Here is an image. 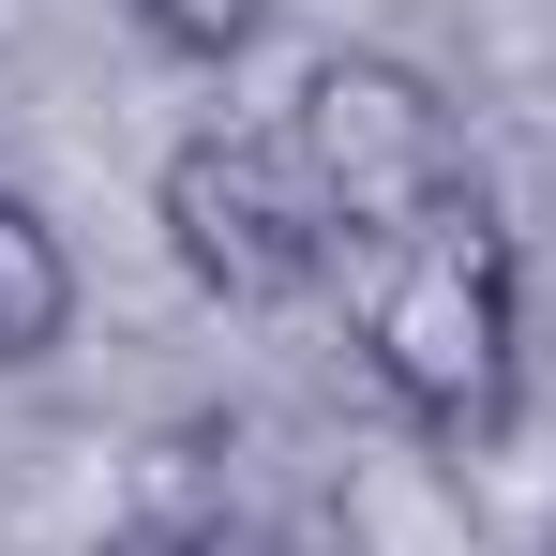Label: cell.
Here are the masks:
<instances>
[{
  "label": "cell",
  "instance_id": "cell-3",
  "mask_svg": "<svg viewBox=\"0 0 556 556\" xmlns=\"http://www.w3.org/2000/svg\"><path fill=\"white\" fill-rule=\"evenodd\" d=\"M151 226H166L181 286H211L226 316H271L301 286H331V256H346L316 181H301V151H286V121H195L151 166Z\"/></svg>",
  "mask_w": 556,
  "mask_h": 556
},
{
  "label": "cell",
  "instance_id": "cell-1",
  "mask_svg": "<svg viewBox=\"0 0 556 556\" xmlns=\"http://www.w3.org/2000/svg\"><path fill=\"white\" fill-rule=\"evenodd\" d=\"M362 376L391 406V437H437V452L511 437V406H527V256L481 195L362 271Z\"/></svg>",
  "mask_w": 556,
  "mask_h": 556
},
{
  "label": "cell",
  "instance_id": "cell-8",
  "mask_svg": "<svg viewBox=\"0 0 556 556\" xmlns=\"http://www.w3.org/2000/svg\"><path fill=\"white\" fill-rule=\"evenodd\" d=\"M0 46H15V0H0Z\"/></svg>",
  "mask_w": 556,
  "mask_h": 556
},
{
  "label": "cell",
  "instance_id": "cell-7",
  "mask_svg": "<svg viewBox=\"0 0 556 556\" xmlns=\"http://www.w3.org/2000/svg\"><path fill=\"white\" fill-rule=\"evenodd\" d=\"M136 30H151L166 61H195V76H226V61L271 30V0H136Z\"/></svg>",
  "mask_w": 556,
  "mask_h": 556
},
{
  "label": "cell",
  "instance_id": "cell-5",
  "mask_svg": "<svg viewBox=\"0 0 556 556\" xmlns=\"http://www.w3.org/2000/svg\"><path fill=\"white\" fill-rule=\"evenodd\" d=\"M241 542V466L211 421H166L151 452L121 466V496H105V542L91 556H226Z\"/></svg>",
  "mask_w": 556,
  "mask_h": 556
},
{
  "label": "cell",
  "instance_id": "cell-4",
  "mask_svg": "<svg viewBox=\"0 0 556 556\" xmlns=\"http://www.w3.org/2000/svg\"><path fill=\"white\" fill-rule=\"evenodd\" d=\"M331 556H511L437 437H362L331 466Z\"/></svg>",
  "mask_w": 556,
  "mask_h": 556
},
{
  "label": "cell",
  "instance_id": "cell-2",
  "mask_svg": "<svg viewBox=\"0 0 556 556\" xmlns=\"http://www.w3.org/2000/svg\"><path fill=\"white\" fill-rule=\"evenodd\" d=\"M286 151H301V181H316V211H331L346 256H391V241H421L437 211L481 195L452 91L421 61H391V46H316L301 91H286Z\"/></svg>",
  "mask_w": 556,
  "mask_h": 556
},
{
  "label": "cell",
  "instance_id": "cell-6",
  "mask_svg": "<svg viewBox=\"0 0 556 556\" xmlns=\"http://www.w3.org/2000/svg\"><path fill=\"white\" fill-rule=\"evenodd\" d=\"M61 346H76V241L46 226V195L0 181V376L61 362Z\"/></svg>",
  "mask_w": 556,
  "mask_h": 556
}]
</instances>
